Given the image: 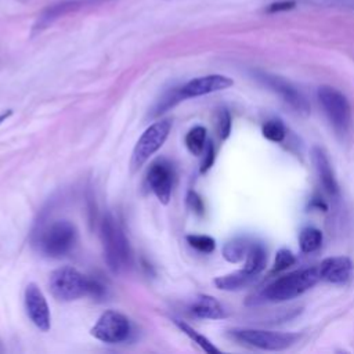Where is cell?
Here are the masks:
<instances>
[{
	"label": "cell",
	"mask_w": 354,
	"mask_h": 354,
	"mask_svg": "<svg viewBox=\"0 0 354 354\" xmlns=\"http://www.w3.org/2000/svg\"><path fill=\"white\" fill-rule=\"evenodd\" d=\"M231 336L238 342L268 351L285 350L290 347L293 343H296V340L299 339L297 333L261 329H234L231 330Z\"/></svg>",
	"instance_id": "6"
},
{
	"label": "cell",
	"mask_w": 354,
	"mask_h": 354,
	"mask_svg": "<svg viewBox=\"0 0 354 354\" xmlns=\"http://www.w3.org/2000/svg\"><path fill=\"white\" fill-rule=\"evenodd\" d=\"M101 241L108 268L115 274L127 270L131 264L130 245L123 228L111 214H106L101 223Z\"/></svg>",
	"instance_id": "2"
},
{
	"label": "cell",
	"mask_w": 354,
	"mask_h": 354,
	"mask_svg": "<svg viewBox=\"0 0 354 354\" xmlns=\"http://www.w3.org/2000/svg\"><path fill=\"white\" fill-rule=\"evenodd\" d=\"M296 261L293 253L288 249H279L275 254V261H274V272H279L286 270L288 267L293 266Z\"/></svg>",
	"instance_id": "26"
},
{
	"label": "cell",
	"mask_w": 354,
	"mask_h": 354,
	"mask_svg": "<svg viewBox=\"0 0 354 354\" xmlns=\"http://www.w3.org/2000/svg\"><path fill=\"white\" fill-rule=\"evenodd\" d=\"M191 313L198 318L205 319H221L227 317L223 306L212 296L201 295L195 299V301L189 307Z\"/></svg>",
	"instance_id": "16"
},
{
	"label": "cell",
	"mask_w": 354,
	"mask_h": 354,
	"mask_svg": "<svg viewBox=\"0 0 354 354\" xmlns=\"http://www.w3.org/2000/svg\"><path fill=\"white\" fill-rule=\"evenodd\" d=\"M187 242L189 246L196 249L202 253H212L216 248V241L209 235H199V234H191L187 235Z\"/></svg>",
	"instance_id": "25"
},
{
	"label": "cell",
	"mask_w": 354,
	"mask_h": 354,
	"mask_svg": "<svg viewBox=\"0 0 354 354\" xmlns=\"http://www.w3.org/2000/svg\"><path fill=\"white\" fill-rule=\"evenodd\" d=\"M256 76L264 86L270 87L274 93H277L293 111H296L300 115L310 113L308 101L293 84H290L281 76H275L267 72H257Z\"/></svg>",
	"instance_id": "9"
},
{
	"label": "cell",
	"mask_w": 354,
	"mask_h": 354,
	"mask_svg": "<svg viewBox=\"0 0 354 354\" xmlns=\"http://www.w3.org/2000/svg\"><path fill=\"white\" fill-rule=\"evenodd\" d=\"M183 100H184V98H183V95H181L180 87H176V88L169 90V91L159 100V102L156 104L152 116H159L160 113L169 111L170 108H173L176 104H178V102L183 101Z\"/></svg>",
	"instance_id": "24"
},
{
	"label": "cell",
	"mask_w": 354,
	"mask_h": 354,
	"mask_svg": "<svg viewBox=\"0 0 354 354\" xmlns=\"http://www.w3.org/2000/svg\"><path fill=\"white\" fill-rule=\"evenodd\" d=\"M170 130H171L170 119L158 120L145 129V131L141 134V137L138 138L133 149L131 166L134 170L141 167L149 159V156L153 155L165 144Z\"/></svg>",
	"instance_id": "7"
},
{
	"label": "cell",
	"mask_w": 354,
	"mask_h": 354,
	"mask_svg": "<svg viewBox=\"0 0 354 354\" xmlns=\"http://www.w3.org/2000/svg\"><path fill=\"white\" fill-rule=\"evenodd\" d=\"M187 202L189 205V207L196 213V214H202L203 210H205V206H203V202L201 199V196L194 192V191H189L188 192V196H187Z\"/></svg>",
	"instance_id": "30"
},
{
	"label": "cell",
	"mask_w": 354,
	"mask_h": 354,
	"mask_svg": "<svg viewBox=\"0 0 354 354\" xmlns=\"http://www.w3.org/2000/svg\"><path fill=\"white\" fill-rule=\"evenodd\" d=\"M353 264L346 256H333L321 261L318 266L321 279L330 283H343L351 275Z\"/></svg>",
	"instance_id": "14"
},
{
	"label": "cell",
	"mask_w": 354,
	"mask_h": 354,
	"mask_svg": "<svg viewBox=\"0 0 354 354\" xmlns=\"http://www.w3.org/2000/svg\"><path fill=\"white\" fill-rule=\"evenodd\" d=\"M11 115H12V111H11V109H7L6 112H1V113H0V124H1L4 120H7Z\"/></svg>",
	"instance_id": "31"
},
{
	"label": "cell",
	"mask_w": 354,
	"mask_h": 354,
	"mask_svg": "<svg viewBox=\"0 0 354 354\" xmlns=\"http://www.w3.org/2000/svg\"><path fill=\"white\" fill-rule=\"evenodd\" d=\"M25 308L28 317L33 325L41 332H47L51 328V314L47 300L39 286L33 282L28 283L25 288Z\"/></svg>",
	"instance_id": "10"
},
{
	"label": "cell",
	"mask_w": 354,
	"mask_h": 354,
	"mask_svg": "<svg viewBox=\"0 0 354 354\" xmlns=\"http://www.w3.org/2000/svg\"><path fill=\"white\" fill-rule=\"evenodd\" d=\"M317 95L332 126L339 133H346L351 123V108L347 97L330 86L319 87Z\"/></svg>",
	"instance_id": "5"
},
{
	"label": "cell",
	"mask_w": 354,
	"mask_h": 354,
	"mask_svg": "<svg viewBox=\"0 0 354 354\" xmlns=\"http://www.w3.org/2000/svg\"><path fill=\"white\" fill-rule=\"evenodd\" d=\"M234 84L232 79L224 75H206L201 77H195L185 84L180 86V91L183 98H192L205 94H210L214 91L225 90Z\"/></svg>",
	"instance_id": "13"
},
{
	"label": "cell",
	"mask_w": 354,
	"mask_h": 354,
	"mask_svg": "<svg viewBox=\"0 0 354 354\" xmlns=\"http://www.w3.org/2000/svg\"><path fill=\"white\" fill-rule=\"evenodd\" d=\"M295 6H296V1H293V0H279V1H275V3L268 4L267 8H266V11H267L268 14H275V12L292 10V8H295Z\"/></svg>",
	"instance_id": "29"
},
{
	"label": "cell",
	"mask_w": 354,
	"mask_h": 354,
	"mask_svg": "<svg viewBox=\"0 0 354 354\" xmlns=\"http://www.w3.org/2000/svg\"><path fill=\"white\" fill-rule=\"evenodd\" d=\"M245 267L243 270L250 274L257 277L266 267V261H267V254H266V249L261 243H250L246 257H245Z\"/></svg>",
	"instance_id": "18"
},
{
	"label": "cell",
	"mask_w": 354,
	"mask_h": 354,
	"mask_svg": "<svg viewBox=\"0 0 354 354\" xmlns=\"http://www.w3.org/2000/svg\"><path fill=\"white\" fill-rule=\"evenodd\" d=\"M206 142V129L203 126L192 127L185 136V145L192 155H201Z\"/></svg>",
	"instance_id": "21"
},
{
	"label": "cell",
	"mask_w": 354,
	"mask_h": 354,
	"mask_svg": "<svg viewBox=\"0 0 354 354\" xmlns=\"http://www.w3.org/2000/svg\"><path fill=\"white\" fill-rule=\"evenodd\" d=\"M77 242V231L68 220H58L47 225L37 239L39 249L48 257L66 256Z\"/></svg>",
	"instance_id": "4"
},
{
	"label": "cell",
	"mask_w": 354,
	"mask_h": 354,
	"mask_svg": "<svg viewBox=\"0 0 354 354\" xmlns=\"http://www.w3.org/2000/svg\"><path fill=\"white\" fill-rule=\"evenodd\" d=\"M256 279L254 275L248 274L243 268L217 277L214 279V285L221 290H239L248 285H250Z\"/></svg>",
	"instance_id": "17"
},
{
	"label": "cell",
	"mask_w": 354,
	"mask_h": 354,
	"mask_svg": "<svg viewBox=\"0 0 354 354\" xmlns=\"http://www.w3.org/2000/svg\"><path fill=\"white\" fill-rule=\"evenodd\" d=\"M48 285L53 296L62 301L76 300L87 295L98 299L105 293V288L98 279L88 278L69 266L54 270L50 275Z\"/></svg>",
	"instance_id": "1"
},
{
	"label": "cell",
	"mask_w": 354,
	"mask_h": 354,
	"mask_svg": "<svg viewBox=\"0 0 354 354\" xmlns=\"http://www.w3.org/2000/svg\"><path fill=\"white\" fill-rule=\"evenodd\" d=\"M105 1H108V0H59L57 3H53L41 11L36 24L33 25V32L37 33V32L46 29L57 18H59L65 14L82 10L88 6H97V4H101Z\"/></svg>",
	"instance_id": "12"
},
{
	"label": "cell",
	"mask_w": 354,
	"mask_h": 354,
	"mask_svg": "<svg viewBox=\"0 0 354 354\" xmlns=\"http://www.w3.org/2000/svg\"><path fill=\"white\" fill-rule=\"evenodd\" d=\"M216 152H214V145L212 141H207L203 149V160L201 165V173H206L214 163Z\"/></svg>",
	"instance_id": "28"
},
{
	"label": "cell",
	"mask_w": 354,
	"mask_h": 354,
	"mask_svg": "<svg viewBox=\"0 0 354 354\" xmlns=\"http://www.w3.org/2000/svg\"><path fill=\"white\" fill-rule=\"evenodd\" d=\"M217 133L221 140L228 138L231 133V115L227 109H220L217 113Z\"/></svg>",
	"instance_id": "27"
},
{
	"label": "cell",
	"mask_w": 354,
	"mask_h": 354,
	"mask_svg": "<svg viewBox=\"0 0 354 354\" xmlns=\"http://www.w3.org/2000/svg\"><path fill=\"white\" fill-rule=\"evenodd\" d=\"M173 180L174 171L171 165L166 159H158L151 165L147 174V183L163 205H167L170 201Z\"/></svg>",
	"instance_id": "11"
},
{
	"label": "cell",
	"mask_w": 354,
	"mask_h": 354,
	"mask_svg": "<svg viewBox=\"0 0 354 354\" xmlns=\"http://www.w3.org/2000/svg\"><path fill=\"white\" fill-rule=\"evenodd\" d=\"M321 279L318 267L301 268L279 277L271 282L261 293L263 299L268 301H285L307 292Z\"/></svg>",
	"instance_id": "3"
},
{
	"label": "cell",
	"mask_w": 354,
	"mask_h": 354,
	"mask_svg": "<svg viewBox=\"0 0 354 354\" xmlns=\"http://www.w3.org/2000/svg\"><path fill=\"white\" fill-rule=\"evenodd\" d=\"M311 160L315 167V171L318 174L319 183L324 188V191L330 196L339 195V184L335 178V173L332 170V166L329 163L328 156L319 147H314L311 149Z\"/></svg>",
	"instance_id": "15"
},
{
	"label": "cell",
	"mask_w": 354,
	"mask_h": 354,
	"mask_svg": "<svg viewBox=\"0 0 354 354\" xmlns=\"http://www.w3.org/2000/svg\"><path fill=\"white\" fill-rule=\"evenodd\" d=\"M263 136L272 142H282L286 137L285 124L279 119H270L263 124Z\"/></svg>",
	"instance_id": "23"
},
{
	"label": "cell",
	"mask_w": 354,
	"mask_h": 354,
	"mask_svg": "<svg viewBox=\"0 0 354 354\" xmlns=\"http://www.w3.org/2000/svg\"><path fill=\"white\" fill-rule=\"evenodd\" d=\"M131 324L126 315L115 310H106L90 329V335L104 343H120L129 339Z\"/></svg>",
	"instance_id": "8"
},
{
	"label": "cell",
	"mask_w": 354,
	"mask_h": 354,
	"mask_svg": "<svg viewBox=\"0 0 354 354\" xmlns=\"http://www.w3.org/2000/svg\"><path fill=\"white\" fill-rule=\"evenodd\" d=\"M249 243L246 239L243 238H235L230 242H227L223 248V256L227 261L230 263H238L241 261L243 257H246L248 249H249Z\"/></svg>",
	"instance_id": "19"
},
{
	"label": "cell",
	"mask_w": 354,
	"mask_h": 354,
	"mask_svg": "<svg viewBox=\"0 0 354 354\" xmlns=\"http://www.w3.org/2000/svg\"><path fill=\"white\" fill-rule=\"evenodd\" d=\"M174 324H176L189 339H192L203 351L210 353V354L220 353V350H218L207 337H205L203 335H201L199 332H196V330H195L192 326H189L188 324H185V322H183V321H180V319H174Z\"/></svg>",
	"instance_id": "22"
},
{
	"label": "cell",
	"mask_w": 354,
	"mask_h": 354,
	"mask_svg": "<svg viewBox=\"0 0 354 354\" xmlns=\"http://www.w3.org/2000/svg\"><path fill=\"white\" fill-rule=\"evenodd\" d=\"M322 243V232L318 228L307 227L303 228L299 235V245L301 252L311 253L317 250Z\"/></svg>",
	"instance_id": "20"
}]
</instances>
